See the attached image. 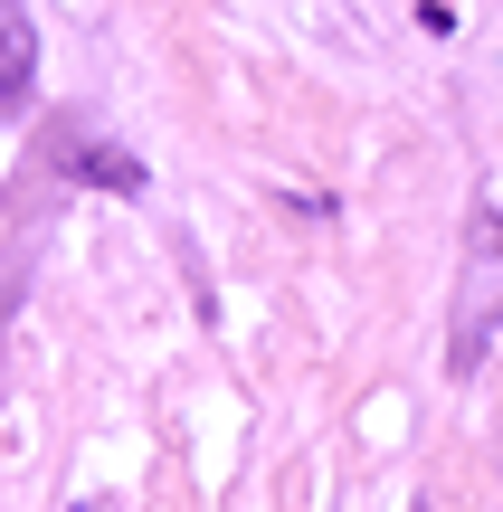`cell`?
<instances>
[{
  "label": "cell",
  "mask_w": 503,
  "mask_h": 512,
  "mask_svg": "<svg viewBox=\"0 0 503 512\" xmlns=\"http://www.w3.org/2000/svg\"><path fill=\"white\" fill-rule=\"evenodd\" d=\"M503 332V209L475 200L466 209V275H456V332H447V370L475 380Z\"/></svg>",
  "instance_id": "1"
},
{
  "label": "cell",
  "mask_w": 503,
  "mask_h": 512,
  "mask_svg": "<svg viewBox=\"0 0 503 512\" xmlns=\"http://www.w3.org/2000/svg\"><path fill=\"white\" fill-rule=\"evenodd\" d=\"M29 76H38V29L19 0H0V114L29 105Z\"/></svg>",
  "instance_id": "2"
}]
</instances>
